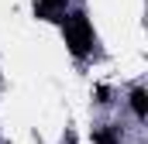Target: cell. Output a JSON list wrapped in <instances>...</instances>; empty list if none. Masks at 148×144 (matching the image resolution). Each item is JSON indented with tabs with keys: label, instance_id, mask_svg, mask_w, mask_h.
Masks as SVG:
<instances>
[{
	"label": "cell",
	"instance_id": "4",
	"mask_svg": "<svg viewBox=\"0 0 148 144\" xmlns=\"http://www.w3.org/2000/svg\"><path fill=\"white\" fill-rule=\"evenodd\" d=\"M93 144H121L117 141V127H97L93 130Z\"/></svg>",
	"mask_w": 148,
	"mask_h": 144
},
{
	"label": "cell",
	"instance_id": "1",
	"mask_svg": "<svg viewBox=\"0 0 148 144\" xmlns=\"http://www.w3.org/2000/svg\"><path fill=\"white\" fill-rule=\"evenodd\" d=\"M62 38H66V45H69V52H73L76 58H83V55L93 52V45H97L93 24H90V17H86L83 10H73V14L62 17Z\"/></svg>",
	"mask_w": 148,
	"mask_h": 144
},
{
	"label": "cell",
	"instance_id": "3",
	"mask_svg": "<svg viewBox=\"0 0 148 144\" xmlns=\"http://www.w3.org/2000/svg\"><path fill=\"white\" fill-rule=\"evenodd\" d=\"M131 110H134L138 120L148 117V93H145V89H131Z\"/></svg>",
	"mask_w": 148,
	"mask_h": 144
},
{
	"label": "cell",
	"instance_id": "2",
	"mask_svg": "<svg viewBox=\"0 0 148 144\" xmlns=\"http://www.w3.org/2000/svg\"><path fill=\"white\" fill-rule=\"evenodd\" d=\"M66 3H69V0H35V14H38V17H45V21H52L55 14L66 10Z\"/></svg>",
	"mask_w": 148,
	"mask_h": 144
},
{
	"label": "cell",
	"instance_id": "5",
	"mask_svg": "<svg viewBox=\"0 0 148 144\" xmlns=\"http://www.w3.org/2000/svg\"><path fill=\"white\" fill-rule=\"evenodd\" d=\"M107 96H110V89H107V86H100V89H97V103H110Z\"/></svg>",
	"mask_w": 148,
	"mask_h": 144
}]
</instances>
